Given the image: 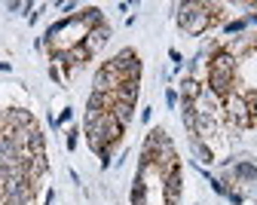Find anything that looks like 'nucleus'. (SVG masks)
I'll use <instances>...</instances> for the list:
<instances>
[{"mask_svg":"<svg viewBox=\"0 0 257 205\" xmlns=\"http://www.w3.org/2000/svg\"><path fill=\"white\" fill-rule=\"evenodd\" d=\"M227 199H230L233 205H242V193H233V190H230V193H227Z\"/></svg>","mask_w":257,"mask_h":205,"instance_id":"obj_18","label":"nucleus"},{"mask_svg":"<svg viewBox=\"0 0 257 205\" xmlns=\"http://www.w3.org/2000/svg\"><path fill=\"white\" fill-rule=\"evenodd\" d=\"M254 46H257V37H254Z\"/></svg>","mask_w":257,"mask_h":205,"instance_id":"obj_21","label":"nucleus"},{"mask_svg":"<svg viewBox=\"0 0 257 205\" xmlns=\"http://www.w3.org/2000/svg\"><path fill=\"white\" fill-rule=\"evenodd\" d=\"M245 25H248V19H236L227 25V34H239V31H245Z\"/></svg>","mask_w":257,"mask_h":205,"instance_id":"obj_15","label":"nucleus"},{"mask_svg":"<svg viewBox=\"0 0 257 205\" xmlns=\"http://www.w3.org/2000/svg\"><path fill=\"white\" fill-rule=\"evenodd\" d=\"M68 120H71V108H64V114H61V117L55 120V126H61V123H68Z\"/></svg>","mask_w":257,"mask_h":205,"instance_id":"obj_19","label":"nucleus"},{"mask_svg":"<svg viewBox=\"0 0 257 205\" xmlns=\"http://www.w3.org/2000/svg\"><path fill=\"white\" fill-rule=\"evenodd\" d=\"M193 153H196L199 156V162H214V153H211V147L208 144H202V141H193Z\"/></svg>","mask_w":257,"mask_h":205,"instance_id":"obj_14","label":"nucleus"},{"mask_svg":"<svg viewBox=\"0 0 257 205\" xmlns=\"http://www.w3.org/2000/svg\"><path fill=\"white\" fill-rule=\"evenodd\" d=\"M107 37H110V28H107V25H98V28L86 31V40H83V46H86L89 52H98V49L107 43Z\"/></svg>","mask_w":257,"mask_h":205,"instance_id":"obj_6","label":"nucleus"},{"mask_svg":"<svg viewBox=\"0 0 257 205\" xmlns=\"http://www.w3.org/2000/svg\"><path fill=\"white\" fill-rule=\"evenodd\" d=\"M248 111H251V123H257V92L248 95Z\"/></svg>","mask_w":257,"mask_h":205,"instance_id":"obj_16","label":"nucleus"},{"mask_svg":"<svg viewBox=\"0 0 257 205\" xmlns=\"http://www.w3.org/2000/svg\"><path fill=\"white\" fill-rule=\"evenodd\" d=\"M116 101H122V105H135V101H138V83L135 80H125L116 89Z\"/></svg>","mask_w":257,"mask_h":205,"instance_id":"obj_9","label":"nucleus"},{"mask_svg":"<svg viewBox=\"0 0 257 205\" xmlns=\"http://www.w3.org/2000/svg\"><path fill=\"white\" fill-rule=\"evenodd\" d=\"M68 147H71V150L77 147V135H74V132H68Z\"/></svg>","mask_w":257,"mask_h":205,"instance_id":"obj_20","label":"nucleus"},{"mask_svg":"<svg viewBox=\"0 0 257 205\" xmlns=\"http://www.w3.org/2000/svg\"><path fill=\"white\" fill-rule=\"evenodd\" d=\"M122 86V77H119V71L107 61L98 74H95V89L92 92H101V95H116V89Z\"/></svg>","mask_w":257,"mask_h":205,"instance_id":"obj_4","label":"nucleus"},{"mask_svg":"<svg viewBox=\"0 0 257 205\" xmlns=\"http://www.w3.org/2000/svg\"><path fill=\"white\" fill-rule=\"evenodd\" d=\"M178 25L187 31V34H205L214 22V10L211 4H181L178 7Z\"/></svg>","mask_w":257,"mask_h":205,"instance_id":"obj_2","label":"nucleus"},{"mask_svg":"<svg viewBox=\"0 0 257 205\" xmlns=\"http://www.w3.org/2000/svg\"><path fill=\"white\" fill-rule=\"evenodd\" d=\"M86 138H89V147L95 153H104L122 138V126L113 120L110 111L107 114H86Z\"/></svg>","mask_w":257,"mask_h":205,"instance_id":"obj_1","label":"nucleus"},{"mask_svg":"<svg viewBox=\"0 0 257 205\" xmlns=\"http://www.w3.org/2000/svg\"><path fill=\"white\" fill-rule=\"evenodd\" d=\"M163 193H166V205H175V202H178V196H181V172L166 175V187H163Z\"/></svg>","mask_w":257,"mask_h":205,"instance_id":"obj_7","label":"nucleus"},{"mask_svg":"<svg viewBox=\"0 0 257 205\" xmlns=\"http://www.w3.org/2000/svg\"><path fill=\"white\" fill-rule=\"evenodd\" d=\"M199 92H202V86L193 80V77H184V80H181V98H184V101H196Z\"/></svg>","mask_w":257,"mask_h":205,"instance_id":"obj_10","label":"nucleus"},{"mask_svg":"<svg viewBox=\"0 0 257 205\" xmlns=\"http://www.w3.org/2000/svg\"><path fill=\"white\" fill-rule=\"evenodd\" d=\"M236 178H242V181H257V165L254 162H236Z\"/></svg>","mask_w":257,"mask_h":205,"instance_id":"obj_13","label":"nucleus"},{"mask_svg":"<svg viewBox=\"0 0 257 205\" xmlns=\"http://www.w3.org/2000/svg\"><path fill=\"white\" fill-rule=\"evenodd\" d=\"M77 22H80L83 28H89V31H92V28H98V25H104V22H101V10H98V7H86V10L77 16Z\"/></svg>","mask_w":257,"mask_h":205,"instance_id":"obj_8","label":"nucleus"},{"mask_svg":"<svg viewBox=\"0 0 257 205\" xmlns=\"http://www.w3.org/2000/svg\"><path fill=\"white\" fill-rule=\"evenodd\" d=\"M166 105H169V108H175V105H178V92H175V89H169V92H166Z\"/></svg>","mask_w":257,"mask_h":205,"instance_id":"obj_17","label":"nucleus"},{"mask_svg":"<svg viewBox=\"0 0 257 205\" xmlns=\"http://www.w3.org/2000/svg\"><path fill=\"white\" fill-rule=\"evenodd\" d=\"M64 55H68V64H71V61H74V64H83V61H89V55H92V52H89V49L80 43V46L64 49Z\"/></svg>","mask_w":257,"mask_h":205,"instance_id":"obj_12","label":"nucleus"},{"mask_svg":"<svg viewBox=\"0 0 257 205\" xmlns=\"http://www.w3.org/2000/svg\"><path fill=\"white\" fill-rule=\"evenodd\" d=\"M110 64L119 71L122 83H125V80H135V83H138V77H141V61H138V55H135L132 49H122L119 55H113Z\"/></svg>","mask_w":257,"mask_h":205,"instance_id":"obj_3","label":"nucleus"},{"mask_svg":"<svg viewBox=\"0 0 257 205\" xmlns=\"http://www.w3.org/2000/svg\"><path fill=\"white\" fill-rule=\"evenodd\" d=\"M227 117L239 126V129H248L251 126V111H248V98H242V95H236V92H230L227 95Z\"/></svg>","mask_w":257,"mask_h":205,"instance_id":"obj_5","label":"nucleus"},{"mask_svg":"<svg viewBox=\"0 0 257 205\" xmlns=\"http://www.w3.org/2000/svg\"><path fill=\"white\" fill-rule=\"evenodd\" d=\"M132 111H135V105H122V101H116L110 114H113V120L125 129V126H128V120H132Z\"/></svg>","mask_w":257,"mask_h":205,"instance_id":"obj_11","label":"nucleus"}]
</instances>
